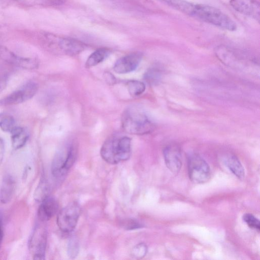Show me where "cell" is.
Returning <instances> with one entry per match:
<instances>
[{"instance_id":"obj_1","label":"cell","mask_w":260,"mask_h":260,"mask_svg":"<svg viewBox=\"0 0 260 260\" xmlns=\"http://www.w3.org/2000/svg\"><path fill=\"white\" fill-rule=\"evenodd\" d=\"M131 139L126 136L111 137L103 143L101 155L107 163L112 165L125 161L131 154Z\"/></svg>"},{"instance_id":"obj_2","label":"cell","mask_w":260,"mask_h":260,"mask_svg":"<svg viewBox=\"0 0 260 260\" xmlns=\"http://www.w3.org/2000/svg\"><path fill=\"white\" fill-rule=\"evenodd\" d=\"M121 124L127 133L142 135L151 133L154 128V125L145 113L139 107L132 106L123 112Z\"/></svg>"},{"instance_id":"obj_3","label":"cell","mask_w":260,"mask_h":260,"mask_svg":"<svg viewBox=\"0 0 260 260\" xmlns=\"http://www.w3.org/2000/svg\"><path fill=\"white\" fill-rule=\"evenodd\" d=\"M192 17L229 31H235L237 28L236 23L227 15L209 5L195 4Z\"/></svg>"},{"instance_id":"obj_4","label":"cell","mask_w":260,"mask_h":260,"mask_svg":"<svg viewBox=\"0 0 260 260\" xmlns=\"http://www.w3.org/2000/svg\"><path fill=\"white\" fill-rule=\"evenodd\" d=\"M77 156V148L74 144H71L59 150L54 156L51 171L52 175L60 178L65 176L73 166Z\"/></svg>"},{"instance_id":"obj_5","label":"cell","mask_w":260,"mask_h":260,"mask_svg":"<svg viewBox=\"0 0 260 260\" xmlns=\"http://www.w3.org/2000/svg\"><path fill=\"white\" fill-rule=\"evenodd\" d=\"M188 174L190 180L196 183L207 182L210 178V168L205 160L196 153L187 157Z\"/></svg>"},{"instance_id":"obj_6","label":"cell","mask_w":260,"mask_h":260,"mask_svg":"<svg viewBox=\"0 0 260 260\" xmlns=\"http://www.w3.org/2000/svg\"><path fill=\"white\" fill-rule=\"evenodd\" d=\"M81 213V207L76 201L68 204L60 210L57 216V224L61 231L70 233L75 228Z\"/></svg>"},{"instance_id":"obj_7","label":"cell","mask_w":260,"mask_h":260,"mask_svg":"<svg viewBox=\"0 0 260 260\" xmlns=\"http://www.w3.org/2000/svg\"><path fill=\"white\" fill-rule=\"evenodd\" d=\"M47 230L38 224L34 229L28 241V249L34 259H44L47 245Z\"/></svg>"},{"instance_id":"obj_8","label":"cell","mask_w":260,"mask_h":260,"mask_svg":"<svg viewBox=\"0 0 260 260\" xmlns=\"http://www.w3.org/2000/svg\"><path fill=\"white\" fill-rule=\"evenodd\" d=\"M38 89V85L36 82H28L20 89L2 99L0 101V104L6 106L23 103L32 98L37 93Z\"/></svg>"},{"instance_id":"obj_9","label":"cell","mask_w":260,"mask_h":260,"mask_svg":"<svg viewBox=\"0 0 260 260\" xmlns=\"http://www.w3.org/2000/svg\"><path fill=\"white\" fill-rule=\"evenodd\" d=\"M45 37L53 44H57L63 53L69 55H77L85 48V45L83 43L73 38H58L50 34Z\"/></svg>"},{"instance_id":"obj_10","label":"cell","mask_w":260,"mask_h":260,"mask_svg":"<svg viewBox=\"0 0 260 260\" xmlns=\"http://www.w3.org/2000/svg\"><path fill=\"white\" fill-rule=\"evenodd\" d=\"M0 58L9 63L25 69L32 70L38 66L36 59L18 56L3 46H0Z\"/></svg>"},{"instance_id":"obj_11","label":"cell","mask_w":260,"mask_h":260,"mask_svg":"<svg viewBox=\"0 0 260 260\" xmlns=\"http://www.w3.org/2000/svg\"><path fill=\"white\" fill-rule=\"evenodd\" d=\"M230 4L236 11L259 21L260 6L256 0H230Z\"/></svg>"},{"instance_id":"obj_12","label":"cell","mask_w":260,"mask_h":260,"mask_svg":"<svg viewBox=\"0 0 260 260\" xmlns=\"http://www.w3.org/2000/svg\"><path fill=\"white\" fill-rule=\"evenodd\" d=\"M140 52H134L118 59L115 63L113 69L118 74H125L134 71L139 66L142 58Z\"/></svg>"},{"instance_id":"obj_13","label":"cell","mask_w":260,"mask_h":260,"mask_svg":"<svg viewBox=\"0 0 260 260\" xmlns=\"http://www.w3.org/2000/svg\"><path fill=\"white\" fill-rule=\"evenodd\" d=\"M165 164L174 174H177L182 166V156L180 149L176 145H169L163 150Z\"/></svg>"},{"instance_id":"obj_14","label":"cell","mask_w":260,"mask_h":260,"mask_svg":"<svg viewBox=\"0 0 260 260\" xmlns=\"http://www.w3.org/2000/svg\"><path fill=\"white\" fill-rule=\"evenodd\" d=\"M41 202L38 210V217L41 221H46L56 213L58 204L55 199L50 196L47 197Z\"/></svg>"},{"instance_id":"obj_15","label":"cell","mask_w":260,"mask_h":260,"mask_svg":"<svg viewBox=\"0 0 260 260\" xmlns=\"http://www.w3.org/2000/svg\"><path fill=\"white\" fill-rule=\"evenodd\" d=\"M15 188V182L10 175H6L2 180L0 187V201L7 204L11 200Z\"/></svg>"},{"instance_id":"obj_16","label":"cell","mask_w":260,"mask_h":260,"mask_svg":"<svg viewBox=\"0 0 260 260\" xmlns=\"http://www.w3.org/2000/svg\"><path fill=\"white\" fill-rule=\"evenodd\" d=\"M178 11L192 17L195 4L186 0H157Z\"/></svg>"},{"instance_id":"obj_17","label":"cell","mask_w":260,"mask_h":260,"mask_svg":"<svg viewBox=\"0 0 260 260\" xmlns=\"http://www.w3.org/2000/svg\"><path fill=\"white\" fill-rule=\"evenodd\" d=\"M10 133L13 148L18 149L22 148L28 138L27 131L23 127L15 126Z\"/></svg>"},{"instance_id":"obj_18","label":"cell","mask_w":260,"mask_h":260,"mask_svg":"<svg viewBox=\"0 0 260 260\" xmlns=\"http://www.w3.org/2000/svg\"><path fill=\"white\" fill-rule=\"evenodd\" d=\"M224 164L239 179H243L244 178V169L239 159L235 155L230 154L226 156L224 158Z\"/></svg>"},{"instance_id":"obj_19","label":"cell","mask_w":260,"mask_h":260,"mask_svg":"<svg viewBox=\"0 0 260 260\" xmlns=\"http://www.w3.org/2000/svg\"><path fill=\"white\" fill-rule=\"evenodd\" d=\"M110 50L107 48H99L91 53L88 57L85 66L90 68L102 62L109 54Z\"/></svg>"},{"instance_id":"obj_20","label":"cell","mask_w":260,"mask_h":260,"mask_svg":"<svg viewBox=\"0 0 260 260\" xmlns=\"http://www.w3.org/2000/svg\"><path fill=\"white\" fill-rule=\"evenodd\" d=\"M49 187L47 182L44 179H41L37 186L34 194V198L37 202H41L48 197Z\"/></svg>"},{"instance_id":"obj_21","label":"cell","mask_w":260,"mask_h":260,"mask_svg":"<svg viewBox=\"0 0 260 260\" xmlns=\"http://www.w3.org/2000/svg\"><path fill=\"white\" fill-rule=\"evenodd\" d=\"M15 121L11 114L3 112L0 113V128L4 132H11L15 127Z\"/></svg>"},{"instance_id":"obj_22","label":"cell","mask_w":260,"mask_h":260,"mask_svg":"<svg viewBox=\"0 0 260 260\" xmlns=\"http://www.w3.org/2000/svg\"><path fill=\"white\" fill-rule=\"evenodd\" d=\"M127 90L131 95L139 96L142 94L145 90V84L137 80H130L127 82Z\"/></svg>"},{"instance_id":"obj_23","label":"cell","mask_w":260,"mask_h":260,"mask_svg":"<svg viewBox=\"0 0 260 260\" xmlns=\"http://www.w3.org/2000/svg\"><path fill=\"white\" fill-rule=\"evenodd\" d=\"M120 226L126 230H134L142 228L144 225L139 221L133 218H124L120 221Z\"/></svg>"},{"instance_id":"obj_24","label":"cell","mask_w":260,"mask_h":260,"mask_svg":"<svg viewBox=\"0 0 260 260\" xmlns=\"http://www.w3.org/2000/svg\"><path fill=\"white\" fill-rule=\"evenodd\" d=\"M79 251V244L78 239L75 237H71L68 244L67 252L69 256L71 258H75Z\"/></svg>"},{"instance_id":"obj_25","label":"cell","mask_w":260,"mask_h":260,"mask_svg":"<svg viewBox=\"0 0 260 260\" xmlns=\"http://www.w3.org/2000/svg\"><path fill=\"white\" fill-rule=\"evenodd\" d=\"M148 250L147 245L144 243H140L135 245L132 249L131 254L136 259H141L144 257Z\"/></svg>"},{"instance_id":"obj_26","label":"cell","mask_w":260,"mask_h":260,"mask_svg":"<svg viewBox=\"0 0 260 260\" xmlns=\"http://www.w3.org/2000/svg\"><path fill=\"white\" fill-rule=\"evenodd\" d=\"M244 221L251 228L259 231L260 223L259 220L253 215L250 213L244 214L243 216Z\"/></svg>"},{"instance_id":"obj_27","label":"cell","mask_w":260,"mask_h":260,"mask_svg":"<svg viewBox=\"0 0 260 260\" xmlns=\"http://www.w3.org/2000/svg\"><path fill=\"white\" fill-rule=\"evenodd\" d=\"M160 74L156 69H150L144 75L145 80L149 84H154L159 80Z\"/></svg>"},{"instance_id":"obj_28","label":"cell","mask_w":260,"mask_h":260,"mask_svg":"<svg viewBox=\"0 0 260 260\" xmlns=\"http://www.w3.org/2000/svg\"><path fill=\"white\" fill-rule=\"evenodd\" d=\"M105 75V79L107 80V82L110 84L114 83L115 82V78L113 76L112 74H111L110 73H106V74Z\"/></svg>"},{"instance_id":"obj_29","label":"cell","mask_w":260,"mask_h":260,"mask_svg":"<svg viewBox=\"0 0 260 260\" xmlns=\"http://www.w3.org/2000/svg\"><path fill=\"white\" fill-rule=\"evenodd\" d=\"M3 237H4L3 222L2 217L0 215V248H1L2 243L3 241Z\"/></svg>"},{"instance_id":"obj_30","label":"cell","mask_w":260,"mask_h":260,"mask_svg":"<svg viewBox=\"0 0 260 260\" xmlns=\"http://www.w3.org/2000/svg\"><path fill=\"white\" fill-rule=\"evenodd\" d=\"M4 145L2 140L0 139V164H1L4 156Z\"/></svg>"},{"instance_id":"obj_31","label":"cell","mask_w":260,"mask_h":260,"mask_svg":"<svg viewBox=\"0 0 260 260\" xmlns=\"http://www.w3.org/2000/svg\"><path fill=\"white\" fill-rule=\"evenodd\" d=\"M49 4L52 5H60L64 3V0H46Z\"/></svg>"}]
</instances>
